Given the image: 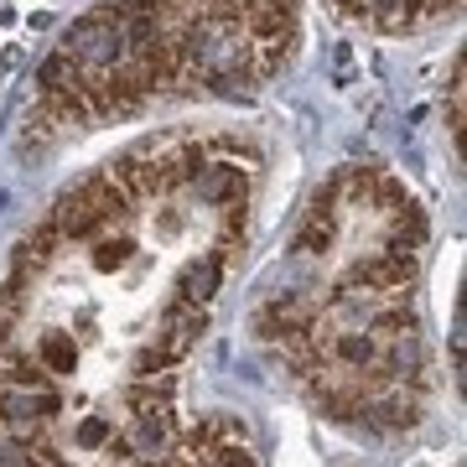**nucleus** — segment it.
Segmentation results:
<instances>
[{
  "mask_svg": "<svg viewBox=\"0 0 467 467\" xmlns=\"http://www.w3.org/2000/svg\"><path fill=\"white\" fill-rule=\"evenodd\" d=\"M420 234L426 223L416 198L400 192L379 223V244L337 260L327 208L312 202L296 234V254L327 275L275 285L254 312V337L306 389V400L327 420L368 436L410 431L431 400L416 317Z\"/></svg>",
  "mask_w": 467,
  "mask_h": 467,
  "instance_id": "nucleus-1",
  "label": "nucleus"
}]
</instances>
